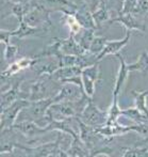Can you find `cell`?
<instances>
[{
    "label": "cell",
    "mask_w": 148,
    "mask_h": 157,
    "mask_svg": "<svg viewBox=\"0 0 148 157\" xmlns=\"http://www.w3.org/2000/svg\"><path fill=\"white\" fill-rule=\"evenodd\" d=\"M145 150H146V153H147V156H148V145L147 147H145Z\"/></svg>",
    "instance_id": "27"
},
{
    "label": "cell",
    "mask_w": 148,
    "mask_h": 157,
    "mask_svg": "<svg viewBox=\"0 0 148 157\" xmlns=\"http://www.w3.org/2000/svg\"><path fill=\"white\" fill-rule=\"evenodd\" d=\"M60 52L61 55L80 56V55H84L87 50L79 44V42L75 40L74 34L70 33L68 39L60 40Z\"/></svg>",
    "instance_id": "10"
},
{
    "label": "cell",
    "mask_w": 148,
    "mask_h": 157,
    "mask_svg": "<svg viewBox=\"0 0 148 157\" xmlns=\"http://www.w3.org/2000/svg\"><path fill=\"white\" fill-rule=\"evenodd\" d=\"M128 67H129L130 72H140L143 75L148 74V50L144 49L139 56L136 62L128 64Z\"/></svg>",
    "instance_id": "17"
},
{
    "label": "cell",
    "mask_w": 148,
    "mask_h": 157,
    "mask_svg": "<svg viewBox=\"0 0 148 157\" xmlns=\"http://www.w3.org/2000/svg\"><path fill=\"white\" fill-rule=\"evenodd\" d=\"M59 144L60 142L58 140L56 142L39 144L35 147H27L21 145L20 143L14 142V147L23 150L27 156H58Z\"/></svg>",
    "instance_id": "4"
},
{
    "label": "cell",
    "mask_w": 148,
    "mask_h": 157,
    "mask_svg": "<svg viewBox=\"0 0 148 157\" xmlns=\"http://www.w3.org/2000/svg\"><path fill=\"white\" fill-rule=\"evenodd\" d=\"M52 104H54V96L47 97V98L41 99V101H31L30 106L27 107V109L29 110L30 116L34 118V120H39V119L46 118L48 110Z\"/></svg>",
    "instance_id": "8"
},
{
    "label": "cell",
    "mask_w": 148,
    "mask_h": 157,
    "mask_svg": "<svg viewBox=\"0 0 148 157\" xmlns=\"http://www.w3.org/2000/svg\"><path fill=\"white\" fill-rule=\"evenodd\" d=\"M115 56L118 58L119 62H120V65H119V70L117 72L116 80H115V83H114L113 97H118L124 85H125L128 79V75H129V73H130V70H129V67H128V64L126 63L125 59L123 58V56H121L120 54H117V55H115Z\"/></svg>",
    "instance_id": "11"
},
{
    "label": "cell",
    "mask_w": 148,
    "mask_h": 157,
    "mask_svg": "<svg viewBox=\"0 0 148 157\" xmlns=\"http://www.w3.org/2000/svg\"><path fill=\"white\" fill-rule=\"evenodd\" d=\"M148 12V0H138L135 8L133 10V14H144Z\"/></svg>",
    "instance_id": "25"
},
{
    "label": "cell",
    "mask_w": 148,
    "mask_h": 157,
    "mask_svg": "<svg viewBox=\"0 0 148 157\" xmlns=\"http://www.w3.org/2000/svg\"><path fill=\"white\" fill-rule=\"evenodd\" d=\"M83 67L79 65H72V66H62L59 67L56 72L54 73L51 76V78H54V80L59 81H65L67 79H70L72 77L81 76V73H82Z\"/></svg>",
    "instance_id": "14"
},
{
    "label": "cell",
    "mask_w": 148,
    "mask_h": 157,
    "mask_svg": "<svg viewBox=\"0 0 148 157\" xmlns=\"http://www.w3.org/2000/svg\"><path fill=\"white\" fill-rule=\"evenodd\" d=\"M17 55V47L13 44H6V50H4V59H6V62H12L15 59Z\"/></svg>",
    "instance_id": "24"
},
{
    "label": "cell",
    "mask_w": 148,
    "mask_h": 157,
    "mask_svg": "<svg viewBox=\"0 0 148 157\" xmlns=\"http://www.w3.org/2000/svg\"><path fill=\"white\" fill-rule=\"evenodd\" d=\"M83 123L90 126H99L105 124L108 120V111H101L94 103L91 101L87 103L81 116L79 117Z\"/></svg>",
    "instance_id": "2"
},
{
    "label": "cell",
    "mask_w": 148,
    "mask_h": 157,
    "mask_svg": "<svg viewBox=\"0 0 148 157\" xmlns=\"http://www.w3.org/2000/svg\"><path fill=\"white\" fill-rule=\"evenodd\" d=\"M94 30L95 29H85L84 32H83V34L81 35L80 41H79V44H80L87 52H89L91 44H92L93 40H94V37H95Z\"/></svg>",
    "instance_id": "22"
},
{
    "label": "cell",
    "mask_w": 148,
    "mask_h": 157,
    "mask_svg": "<svg viewBox=\"0 0 148 157\" xmlns=\"http://www.w3.org/2000/svg\"><path fill=\"white\" fill-rule=\"evenodd\" d=\"M99 64L95 62L92 65L83 67L82 73H81V79H82V88L85 94L92 97L95 92V85L99 80Z\"/></svg>",
    "instance_id": "3"
},
{
    "label": "cell",
    "mask_w": 148,
    "mask_h": 157,
    "mask_svg": "<svg viewBox=\"0 0 148 157\" xmlns=\"http://www.w3.org/2000/svg\"><path fill=\"white\" fill-rule=\"evenodd\" d=\"M47 29L45 27H34L27 24L25 21H19V26L16 30L12 31V36H16L18 39L32 36V35H39V33H46Z\"/></svg>",
    "instance_id": "13"
},
{
    "label": "cell",
    "mask_w": 148,
    "mask_h": 157,
    "mask_svg": "<svg viewBox=\"0 0 148 157\" xmlns=\"http://www.w3.org/2000/svg\"><path fill=\"white\" fill-rule=\"evenodd\" d=\"M132 95L134 97V107L138 108L140 111L148 116V106H147V97H148V90L146 91H132Z\"/></svg>",
    "instance_id": "18"
},
{
    "label": "cell",
    "mask_w": 148,
    "mask_h": 157,
    "mask_svg": "<svg viewBox=\"0 0 148 157\" xmlns=\"http://www.w3.org/2000/svg\"><path fill=\"white\" fill-rule=\"evenodd\" d=\"M31 101L28 99H17L14 103H12L10 106L1 110V120H0V127L1 132L4 130H10L13 128V126L16 122V119L18 114L21 112V110L29 107Z\"/></svg>",
    "instance_id": "1"
},
{
    "label": "cell",
    "mask_w": 148,
    "mask_h": 157,
    "mask_svg": "<svg viewBox=\"0 0 148 157\" xmlns=\"http://www.w3.org/2000/svg\"><path fill=\"white\" fill-rule=\"evenodd\" d=\"M20 81H17L16 83H14L11 89H9L6 92H2L1 94V110L6 108L8 106H10L12 103H14L15 101H17V98L20 95Z\"/></svg>",
    "instance_id": "16"
},
{
    "label": "cell",
    "mask_w": 148,
    "mask_h": 157,
    "mask_svg": "<svg viewBox=\"0 0 148 157\" xmlns=\"http://www.w3.org/2000/svg\"><path fill=\"white\" fill-rule=\"evenodd\" d=\"M131 39V30H127L126 35L121 40H115V41H110L105 44L103 50L96 57V62H99L101 59H103L108 55H117L121 49L129 43Z\"/></svg>",
    "instance_id": "7"
},
{
    "label": "cell",
    "mask_w": 148,
    "mask_h": 157,
    "mask_svg": "<svg viewBox=\"0 0 148 157\" xmlns=\"http://www.w3.org/2000/svg\"><path fill=\"white\" fill-rule=\"evenodd\" d=\"M66 24H67L68 28H69V31L72 34L76 35L82 29V26L80 25V23L78 21V19L76 18L75 15H69L68 14L66 16Z\"/></svg>",
    "instance_id": "23"
},
{
    "label": "cell",
    "mask_w": 148,
    "mask_h": 157,
    "mask_svg": "<svg viewBox=\"0 0 148 157\" xmlns=\"http://www.w3.org/2000/svg\"><path fill=\"white\" fill-rule=\"evenodd\" d=\"M50 75H42V77L36 80L31 87V94L29 95L30 101H36L41 99L46 98V92H47V87H46V81L49 79Z\"/></svg>",
    "instance_id": "12"
},
{
    "label": "cell",
    "mask_w": 148,
    "mask_h": 157,
    "mask_svg": "<svg viewBox=\"0 0 148 157\" xmlns=\"http://www.w3.org/2000/svg\"><path fill=\"white\" fill-rule=\"evenodd\" d=\"M93 17H94V21L96 23L97 28L100 27V25L105 21H110V14L109 11H108L107 4L103 0H101L100 2V6L93 13Z\"/></svg>",
    "instance_id": "20"
},
{
    "label": "cell",
    "mask_w": 148,
    "mask_h": 157,
    "mask_svg": "<svg viewBox=\"0 0 148 157\" xmlns=\"http://www.w3.org/2000/svg\"><path fill=\"white\" fill-rule=\"evenodd\" d=\"M13 128L18 130V132H21L26 138H29V139H33V138H35V137H39V136H42V135L48 132L46 127H41V126L37 125L34 121H31V120H26L20 123H15Z\"/></svg>",
    "instance_id": "6"
},
{
    "label": "cell",
    "mask_w": 148,
    "mask_h": 157,
    "mask_svg": "<svg viewBox=\"0 0 148 157\" xmlns=\"http://www.w3.org/2000/svg\"><path fill=\"white\" fill-rule=\"evenodd\" d=\"M107 43H108V40L105 36H95L92 44H91L89 52L94 55L95 57H97L103 50V48H105Z\"/></svg>",
    "instance_id": "21"
},
{
    "label": "cell",
    "mask_w": 148,
    "mask_h": 157,
    "mask_svg": "<svg viewBox=\"0 0 148 157\" xmlns=\"http://www.w3.org/2000/svg\"><path fill=\"white\" fill-rule=\"evenodd\" d=\"M121 116H126L127 118H129V120L134 121L135 123L148 122V116L143 113L142 111H140L136 107H132V108H129V109L121 110Z\"/></svg>",
    "instance_id": "19"
},
{
    "label": "cell",
    "mask_w": 148,
    "mask_h": 157,
    "mask_svg": "<svg viewBox=\"0 0 148 157\" xmlns=\"http://www.w3.org/2000/svg\"><path fill=\"white\" fill-rule=\"evenodd\" d=\"M75 16L84 29H96L97 28L94 17H93V13H91L87 9H84L83 6L78 8V10L75 13Z\"/></svg>",
    "instance_id": "15"
},
{
    "label": "cell",
    "mask_w": 148,
    "mask_h": 157,
    "mask_svg": "<svg viewBox=\"0 0 148 157\" xmlns=\"http://www.w3.org/2000/svg\"><path fill=\"white\" fill-rule=\"evenodd\" d=\"M110 23H119L127 28V30H136V31L145 32L146 26L144 23H141L133 16V13H119V16L111 19Z\"/></svg>",
    "instance_id": "9"
},
{
    "label": "cell",
    "mask_w": 148,
    "mask_h": 157,
    "mask_svg": "<svg viewBox=\"0 0 148 157\" xmlns=\"http://www.w3.org/2000/svg\"><path fill=\"white\" fill-rule=\"evenodd\" d=\"M85 93L83 91V88L78 85H75L72 82H67L61 90L58 92V94L54 96V103H61V101H74L79 99L81 96Z\"/></svg>",
    "instance_id": "5"
},
{
    "label": "cell",
    "mask_w": 148,
    "mask_h": 157,
    "mask_svg": "<svg viewBox=\"0 0 148 157\" xmlns=\"http://www.w3.org/2000/svg\"><path fill=\"white\" fill-rule=\"evenodd\" d=\"M146 15H147V16H148V12H147V13H146Z\"/></svg>",
    "instance_id": "28"
},
{
    "label": "cell",
    "mask_w": 148,
    "mask_h": 157,
    "mask_svg": "<svg viewBox=\"0 0 148 157\" xmlns=\"http://www.w3.org/2000/svg\"><path fill=\"white\" fill-rule=\"evenodd\" d=\"M12 37V31H6V30H1L0 33V40L3 44H10V39Z\"/></svg>",
    "instance_id": "26"
}]
</instances>
